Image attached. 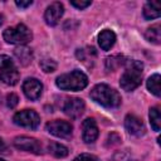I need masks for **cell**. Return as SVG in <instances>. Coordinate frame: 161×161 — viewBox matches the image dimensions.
Instances as JSON below:
<instances>
[{
	"mask_svg": "<svg viewBox=\"0 0 161 161\" xmlns=\"http://www.w3.org/2000/svg\"><path fill=\"white\" fill-rule=\"evenodd\" d=\"M89 96L94 102H97L98 104L107 107V108H117L122 102L119 93L104 83L94 86L92 88Z\"/></svg>",
	"mask_w": 161,
	"mask_h": 161,
	"instance_id": "obj_1",
	"label": "cell"
},
{
	"mask_svg": "<svg viewBox=\"0 0 161 161\" xmlns=\"http://www.w3.org/2000/svg\"><path fill=\"white\" fill-rule=\"evenodd\" d=\"M142 70H143V64L140 60H131L121 75L119 79V86L123 91L131 92L136 89L142 80Z\"/></svg>",
	"mask_w": 161,
	"mask_h": 161,
	"instance_id": "obj_2",
	"label": "cell"
},
{
	"mask_svg": "<svg viewBox=\"0 0 161 161\" xmlns=\"http://www.w3.org/2000/svg\"><path fill=\"white\" fill-rule=\"evenodd\" d=\"M55 84L58 88L63 91H82L88 84V77L78 69H74L69 73H64L59 75L55 80Z\"/></svg>",
	"mask_w": 161,
	"mask_h": 161,
	"instance_id": "obj_3",
	"label": "cell"
},
{
	"mask_svg": "<svg viewBox=\"0 0 161 161\" xmlns=\"http://www.w3.org/2000/svg\"><path fill=\"white\" fill-rule=\"evenodd\" d=\"M4 39L6 43L9 44H16V45H24L26 43H29L33 38V34L30 31V29L25 25V24H18L15 26L8 28L4 30L3 34Z\"/></svg>",
	"mask_w": 161,
	"mask_h": 161,
	"instance_id": "obj_4",
	"label": "cell"
},
{
	"mask_svg": "<svg viewBox=\"0 0 161 161\" xmlns=\"http://www.w3.org/2000/svg\"><path fill=\"white\" fill-rule=\"evenodd\" d=\"M0 80L8 86H15L19 80V70L10 57L0 55Z\"/></svg>",
	"mask_w": 161,
	"mask_h": 161,
	"instance_id": "obj_5",
	"label": "cell"
},
{
	"mask_svg": "<svg viewBox=\"0 0 161 161\" xmlns=\"http://www.w3.org/2000/svg\"><path fill=\"white\" fill-rule=\"evenodd\" d=\"M13 121L18 126L34 130V128H36L39 126L40 117L34 109H23V111H19V112H16L14 114Z\"/></svg>",
	"mask_w": 161,
	"mask_h": 161,
	"instance_id": "obj_6",
	"label": "cell"
},
{
	"mask_svg": "<svg viewBox=\"0 0 161 161\" xmlns=\"http://www.w3.org/2000/svg\"><path fill=\"white\" fill-rule=\"evenodd\" d=\"M45 128L50 135L59 137V138H69L73 132V126L69 122L59 121V119L48 122L45 125Z\"/></svg>",
	"mask_w": 161,
	"mask_h": 161,
	"instance_id": "obj_7",
	"label": "cell"
},
{
	"mask_svg": "<svg viewBox=\"0 0 161 161\" xmlns=\"http://www.w3.org/2000/svg\"><path fill=\"white\" fill-rule=\"evenodd\" d=\"M14 146L20 151L31 152V153H35V155L42 153V146L39 143V141L33 138V137H28V136L16 137L14 140Z\"/></svg>",
	"mask_w": 161,
	"mask_h": 161,
	"instance_id": "obj_8",
	"label": "cell"
},
{
	"mask_svg": "<svg viewBox=\"0 0 161 161\" xmlns=\"http://www.w3.org/2000/svg\"><path fill=\"white\" fill-rule=\"evenodd\" d=\"M86 108V104L83 102V99L77 98V97H72L69 99L65 101L64 106H63V111L64 113L70 117V118H78L83 114Z\"/></svg>",
	"mask_w": 161,
	"mask_h": 161,
	"instance_id": "obj_9",
	"label": "cell"
},
{
	"mask_svg": "<svg viewBox=\"0 0 161 161\" xmlns=\"http://www.w3.org/2000/svg\"><path fill=\"white\" fill-rule=\"evenodd\" d=\"M63 14H64L63 4L59 3V1H55V3H52L47 8V10L44 13V20H45V23L48 25L54 26V25H57L59 23V20L63 16Z\"/></svg>",
	"mask_w": 161,
	"mask_h": 161,
	"instance_id": "obj_10",
	"label": "cell"
},
{
	"mask_svg": "<svg viewBox=\"0 0 161 161\" xmlns=\"http://www.w3.org/2000/svg\"><path fill=\"white\" fill-rule=\"evenodd\" d=\"M23 92L30 101H36L43 92V84L36 78H28L23 83Z\"/></svg>",
	"mask_w": 161,
	"mask_h": 161,
	"instance_id": "obj_11",
	"label": "cell"
},
{
	"mask_svg": "<svg viewBox=\"0 0 161 161\" xmlns=\"http://www.w3.org/2000/svg\"><path fill=\"white\" fill-rule=\"evenodd\" d=\"M125 128L127 130V132L132 136L136 137H141L145 135L146 128L143 122L135 114H127L125 118Z\"/></svg>",
	"mask_w": 161,
	"mask_h": 161,
	"instance_id": "obj_12",
	"label": "cell"
},
{
	"mask_svg": "<svg viewBox=\"0 0 161 161\" xmlns=\"http://www.w3.org/2000/svg\"><path fill=\"white\" fill-rule=\"evenodd\" d=\"M98 137V126L93 118H86L82 123V138L86 143H93Z\"/></svg>",
	"mask_w": 161,
	"mask_h": 161,
	"instance_id": "obj_13",
	"label": "cell"
},
{
	"mask_svg": "<svg viewBox=\"0 0 161 161\" xmlns=\"http://www.w3.org/2000/svg\"><path fill=\"white\" fill-rule=\"evenodd\" d=\"M116 43V34L111 29H104L99 33L98 35V44L101 49L103 50H109Z\"/></svg>",
	"mask_w": 161,
	"mask_h": 161,
	"instance_id": "obj_14",
	"label": "cell"
},
{
	"mask_svg": "<svg viewBox=\"0 0 161 161\" xmlns=\"http://www.w3.org/2000/svg\"><path fill=\"white\" fill-rule=\"evenodd\" d=\"M14 55L16 57V59L21 65H29L33 60V52L29 47H25V45H19L18 48H15Z\"/></svg>",
	"mask_w": 161,
	"mask_h": 161,
	"instance_id": "obj_15",
	"label": "cell"
},
{
	"mask_svg": "<svg viewBox=\"0 0 161 161\" xmlns=\"http://www.w3.org/2000/svg\"><path fill=\"white\" fill-rule=\"evenodd\" d=\"M160 9H161V6H160V3H157V1L146 3L145 6H143V16H145V19L152 20V19L158 18L160 14H161Z\"/></svg>",
	"mask_w": 161,
	"mask_h": 161,
	"instance_id": "obj_16",
	"label": "cell"
},
{
	"mask_svg": "<svg viewBox=\"0 0 161 161\" xmlns=\"http://www.w3.org/2000/svg\"><path fill=\"white\" fill-rule=\"evenodd\" d=\"M160 82H161V77L158 73H155L152 74L148 79H147V89L155 94L156 97H160L161 96V88H160Z\"/></svg>",
	"mask_w": 161,
	"mask_h": 161,
	"instance_id": "obj_17",
	"label": "cell"
},
{
	"mask_svg": "<svg viewBox=\"0 0 161 161\" xmlns=\"http://www.w3.org/2000/svg\"><path fill=\"white\" fill-rule=\"evenodd\" d=\"M145 38L150 42V43H153V44H160L161 43V28L158 24L156 25H152L150 26L146 33H145Z\"/></svg>",
	"mask_w": 161,
	"mask_h": 161,
	"instance_id": "obj_18",
	"label": "cell"
},
{
	"mask_svg": "<svg viewBox=\"0 0 161 161\" xmlns=\"http://www.w3.org/2000/svg\"><path fill=\"white\" fill-rule=\"evenodd\" d=\"M150 123L151 127L153 128V131L158 132L161 128V114H160V108L158 107H152L150 108Z\"/></svg>",
	"mask_w": 161,
	"mask_h": 161,
	"instance_id": "obj_19",
	"label": "cell"
},
{
	"mask_svg": "<svg viewBox=\"0 0 161 161\" xmlns=\"http://www.w3.org/2000/svg\"><path fill=\"white\" fill-rule=\"evenodd\" d=\"M48 150H49V152L53 155V156H55V157H58V158H62V157H65L67 155H68V148L64 146V145H60V143H58V142H50L49 143V146H48Z\"/></svg>",
	"mask_w": 161,
	"mask_h": 161,
	"instance_id": "obj_20",
	"label": "cell"
},
{
	"mask_svg": "<svg viewBox=\"0 0 161 161\" xmlns=\"http://www.w3.org/2000/svg\"><path fill=\"white\" fill-rule=\"evenodd\" d=\"M125 63V58L121 55H112L106 59V69L108 72H113L117 68H119Z\"/></svg>",
	"mask_w": 161,
	"mask_h": 161,
	"instance_id": "obj_21",
	"label": "cell"
},
{
	"mask_svg": "<svg viewBox=\"0 0 161 161\" xmlns=\"http://www.w3.org/2000/svg\"><path fill=\"white\" fill-rule=\"evenodd\" d=\"M39 65H40V68H42L45 73H52V72H54V70L57 69V63H55L53 59H49V58L42 59L40 63H39Z\"/></svg>",
	"mask_w": 161,
	"mask_h": 161,
	"instance_id": "obj_22",
	"label": "cell"
},
{
	"mask_svg": "<svg viewBox=\"0 0 161 161\" xmlns=\"http://www.w3.org/2000/svg\"><path fill=\"white\" fill-rule=\"evenodd\" d=\"M73 161H101V160L97 156L91 155V153H80Z\"/></svg>",
	"mask_w": 161,
	"mask_h": 161,
	"instance_id": "obj_23",
	"label": "cell"
},
{
	"mask_svg": "<svg viewBox=\"0 0 161 161\" xmlns=\"http://www.w3.org/2000/svg\"><path fill=\"white\" fill-rule=\"evenodd\" d=\"M18 102H19V98H18V96H16L15 93L8 94V97H6V104H8V107L14 108V107L18 104Z\"/></svg>",
	"mask_w": 161,
	"mask_h": 161,
	"instance_id": "obj_24",
	"label": "cell"
},
{
	"mask_svg": "<svg viewBox=\"0 0 161 161\" xmlns=\"http://www.w3.org/2000/svg\"><path fill=\"white\" fill-rule=\"evenodd\" d=\"M70 5L72 6H74V8H77V9H79V10H82V9H86V8H88L89 5H91V1H79V0H72L70 1Z\"/></svg>",
	"mask_w": 161,
	"mask_h": 161,
	"instance_id": "obj_25",
	"label": "cell"
},
{
	"mask_svg": "<svg viewBox=\"0 0 161 161\" xmlns=\"http://www.w3.org/2000/svg\"><path fill=\"white\" fill-rule=\"evenodd\" d=\"M8 146L3 138H0V155H6L8 153Z\"/></svg>",
	"mask_w": 161,
	"mask_h": 161,
	"instance_id": "obj_26",
	"label": "cell"
},
{
	"mask_svg": "<svg viewBox=\"0 0 161 161\" xmlns=\"http://www.w3.org/2000/svg\"><path fill=\"white\" fill-rule=\"evenodd\" d=\"M15 4H16V6L25 9V8L30 6V5L33 4V1H31V0H28V1H21V0H20V1H15Z\"/></svg>",
	"mask_w": 161,
	"mask_h": 161,
	"instance_id": "obj_27",
	"label": "cell"
},
{
	"mask_svg": "<svg viewBox=\"0 0 161 161\" xmlns=\"http://www.w3.org/2000/svg\"><path fill=\"white\" fill-rule=\"evenodd\" d=\"M3 23H4V16H3V15H0V25H1Z\"/></svg>",
	"mask_w": 161,
	"mask_h": 161,
	"instance_id": "obj_28",
	"label": "cell"
},
{
	"mask_svg": "<svg viewBox=\"0 0 161 161\" xmlns=\"http://www.w3.org/2000/svg\"><path fill=\"white\" fill-rule=\"evenodd\" d=\"M0 161H4V160H3V158H0Z\"/></svg>",
	"mask_w": 161,
	"mask_h": 161,
	"instance_id": "obj_29",
	"label": "cell"
}]
</instances>
